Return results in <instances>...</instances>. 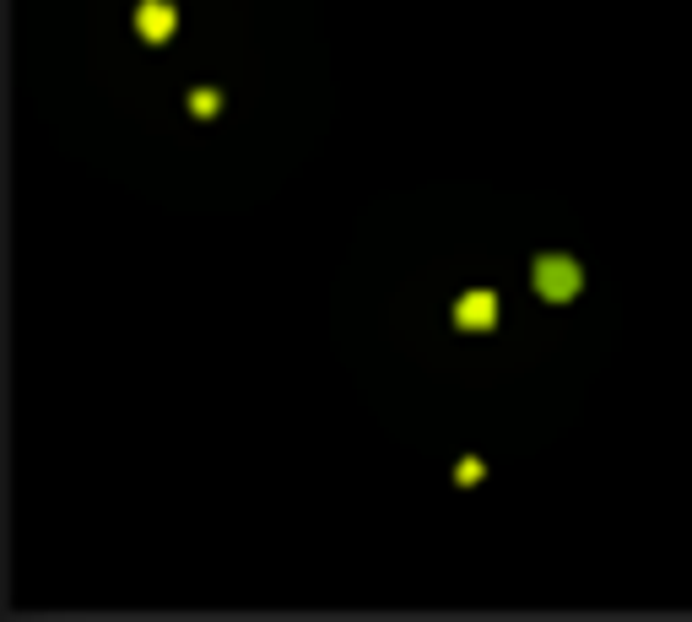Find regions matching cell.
Returning a JSON list of instances; mask_svg holds the SVG:
<instances>
[{"instance_id":"cell-1","label":"cell","mask_w":692,"mask_h":622,"mask_svg":"<svg viewBox=\"0 0 692 622\" xmlns=\"http://www.w3.org/2000/svg\"><path fill=\"white\" fill-rule=\"evenodd\" d=\"M536 287H541V298H552V303L574 298L579 293V266L563 260V255H541L536 260Z\"/></svg>"},{"instance_id":"cell-2","label":"cell","mask_w":692,"mask_h":622,"mask_svg":"<svg viewBox=\"0 0 692 622\" xmlns=\"http://www.w3.org/2000/svg\"><path fill=\"white\" fill-rule=\"evenodd\" d=\"M136 28H141L146 44H163V38L173 33V6H163V0H146L141 17H136Z\"/></svg>"},{"instance_id":"cell-3","label":"cell","mask_w":692,"mask_h":622,"mask_svg":"<svg viewBox=\"0 0 692 622\" xmlns=\"http://www.w3.org/2000/svg\"><path fill=\"white\" fill-rule=\"evenodd\" d=\"M492 314H498L492 293H471V298L460 303V325H465V330H487V325H492Z\"/></svg>"}]
</instances>
